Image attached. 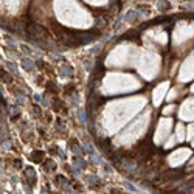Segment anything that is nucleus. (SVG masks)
<instances>
[{"label": "nucleus", "mask_w": 194, "mask_h": 194, "mask_svg": "<svg viewBox=\"0 0 194 194\" xmlns=\"http://www.w3.org/2000/svg\"><path fill=\"white\" fill-rule=\"evenodd\" d=\"M26 34H28V37L33 39V40H40V39L45 37L47 31L37 24H30L28 26H26Z\"/></svg>", "instance_id": "f257e3e1"}, {"label": "nucleus", "mask_w": 194, "mask_h": 194, "mask_svg": "<svg viewBox=\"0 0 194 194\" xmlns=\"http://www.w3.org/2000/svg\"><path fill=\"white\" fill-rule=\"evenodd\" d=\"M98 33H75L76 39H78V44H89L96 37Z\"/></svg>", "instance_id": "f03ea898"}, {"label": "nucleus", "mask_w": 194, "mask_h": 194, "mask_svg": "<svg viewBox=\"0 0 194 194\" xmlns=\"http://www.w3.org/2000/svg\"><path fill=\"white\" fill-rule=\"evenodd\" d=\"M143 28V26H141ZM141 28H137V30H134V31H130V33H126L123 36V39H132V40H137V37L140 36V33H141Z\"/></svg>", "instance_id": "7ed1b4c3"}, {"label": "nucleus", "mask_w": 194, "mask_h": 194, "mask_svg": "<svg viewBox=\"0 0 194 194\" xmlns=\"http://www.w3.org/2000/svg\"><path fill=\"white\" fill-rule=\"evenodd\" d=\"M31 160H33L34 163H40V161L44 160V152L42 151H34L33 154H31Z\"/></svg>", "instance_id": "20e7f679"}, {"label": "nucleus", "mask_w": 194, "mask_h": 194, "mask_svg": "<svg viewBox=\"0 0 194 194\" xmlns=\"http://www.w3.org/2000/svg\"><path fill=\"white\" fill-rule=\"evenodd\" d=\"M89 183H90V186H100V185H101V182L98 180V177H90Z\"/></svg>", "instance_id": "39448f33"}, {"label": "nucleus", "mask_w": 194, "mask_h": 194, "mask_svg": "<svg viewBox=\"0 0 194 194\" xmlns=\"http://www.w3.org/2000/svg\"><path fill=\"white\" fill-rule=\"evenodd\" d=\"M159 8H160V10H161V11H163V10L166 11V10H169V8H171V6H169V3H168V2H166V0H161V2L159 3Z\"/></svg>", "instance_id": "423d86ee"}, {"label": "nucleus", "mask_w": 194, "mask_h": 194, "mask_svg": "<svg viewBox=\"0 0 194 194\" xmlns=\"http://www.w3.org/2000/svg\"><path fill=\"white\" fill-rule=\"evenodd\" d=\"M95 73H96V76H101L103 73H104V67H101V64L96 65V70H95Z\"/></svg>", "instance_id": "0eeeda50"}, {"label": "nucleus", "mask_w": 194, "mask_h": 194, "mask_svg": "<svg viewBox=\"0 0 194 194\" xmlns=\"http://www.w3.org/2000/svg\"><path fill=\"white\" fill-rule=\"evenodd\" d=\"M2 79L5 81V82H10V78H8V75H6L3 70H2Z\"/></svg>", "instance_id": "6e6552de"}, {"label": "nucleus", "mask_w": 194, "mask_h": 194, "mask_svg": "<svg viewBox=\"0 0 194 194\" xmlns=\"http://www.w3.org/2000/svg\"><path fill=\"white\" fill-rule=\"evenodd\" d=\"M47 169H55V163H53V161H47Z\"/></svg>", "instance_id": "1a4fd4ad"}]
</instances>
